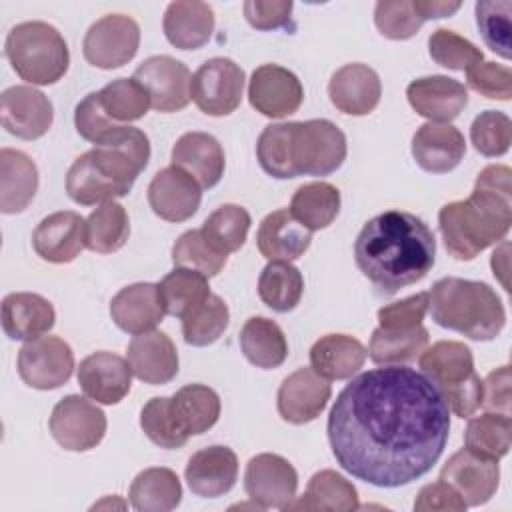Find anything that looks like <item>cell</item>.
Masks as SVG:
<instances>
[{
	"instance_id": "cell-1",
	"label": "cell",
	"mask_w": 512,
	"mask_h": 512,
	"mask_svg": "<svg viewBox=\"0 0 512 512\" xmlns=\"http://www.w3.org/2000/svg\"><path fill=\"white\" fill-rule=\"evenodd\" d=\"M326 430L342 470L376 488H400L440 460L450 436V408L422 370L388 364L344 386Z\"/></svg>"
},
{
	"instance_id": "cell-2",
	"label": "cell",
	"mask_w": 512,
	"mask_h": 512,
	"mask_svg": "<svg viewBox=\"0 0 512 512\" xmlns=\"http://www.w3.org/2000/svg\"><path fill=\"white\" fill-rule=\"evenodd\" d=\"M360 272L384 294L420 282L436 262V238L428 224L404 210L370 218L354 242Z\"/></svg>"
},
{
	"instance_id": "cell-3",
	"label": "cell",
	"mask_w": 512,
	"mask_h": 512,
	"mask_svg": "<svg viewBox=\"0 0 512 512\" xmlns=\"http://www.w3.org/2000/svg\"><path fill=\"white\" fill-rule=\"evenodd\" d=\"M444 246L456 260H472L506 238L512 226V170L486 166L466 200L448 202L438 212Z\"/></svg>"
},
{
	"instance_id": "cell-4",
	"label": "cell",
	"mask_w": 512,
	"mask_h": 512,
	"mask_svg": "<svg viewBox=\"0 0 512 512\" xmlns=\"http://www.w3.org/2000/svg\"><path fill=\"white\" fill-rule=\"evenodd\" d=\"M428 312L438 326L478 342L494 340L506 324V312L494 288L458 276L440 278L432 286Z\"/></svg>"
},
{
	"instance_id": "cell-5",
	"label": "cell",
	"mask_w": 512,
	"mask_h": 512,
	"mask_svg": "<svg viewBox=\"0 0 512 512\" xmlns=\"http://www.w3.org/2000/svg\"><path fill=\"white\" fill-rule=\"evenodd\" d=\"M4 52L12 70L32 86L58 82L70 64L64 36L42 20L22 22L10 28Z\"/></svg>"
},
{
	"instance_id": "cell-6",
	"label": "cell",
	"mask_w": 512,
	"mask_h": 512,
	"mask_svg": "<svg viewBox=\"0 0 512 512\" xmlns=\"http://www.w3.org/2000/svg\"><path fill=\"white\" fill-rule=\"evenodd\" d=\"M420 370L440 388L450 412L470 418L482 406V380L472 350L464 342L440 340L418 356Z\"/></svg>"
},
{
	"instance_id": "cell-7",
	"label": "cell",
	"mask_w": 512,
	"mask_h": 512,
	"mask_svg": "<svg viewBox=\"0 0 512 512\" xmlns=\"http://www.w3.org/2000/svg\"><path fill=\"white\" fill-rule=\"evenodd\" d=\"M346 152V136L334 122H292L290 158L296 176H328L344 164Z\"/></svg>"
},
{
	"instance_id": "cell-8",
	"label": "cell",
	"mask_w": 512,
	"mask_h": 512,
	"mask_svg": "<svg viewBox=\"0 0 512 512\" xmlns=\"http://www.w3.org/2000/svg\"><path fill=\"white\" fill-rule=\"evenodd\" d=\"M244 80V70L234 60L210 58L192 74L190 96L204 114L228 116L242 102Z\"/></svg>"
},
{
	"instance_id": "cell-9",
	"label": "cell",
	"mask_w": 512,
	"mask_h": 512,
	"mask_svg": "<svg viewBox=\"0 0 512 512\" xmlns=\"http://www.w3.org/2000/svg\"><path fill=\"white\" fill-rule=\"evenodd\" d=\"M52 438L70 452H86L96 448L106 434V414L88 400V396L68 394L52 410Z\"/></svg>"
},
{
	"instance_id": "cell-10",
	"label": "cell",
	"mask_w": 512,
	"mask_h": 512,
	"mask_svg": "<svg viewBox=\"0 0 512 512\" xmlns=\"http://www.w3.org/2000/svg\"><path fill=\"white\" fill-rule=\"evenodd\" d=\"M140 46V26L126 14H108L96 20L82 42L84 58L102 70L128 64Z\"/></svg>"
},
{
	"instance_id": "cell-11",
	"label": "cell",
	"mask_w": 512,
	"mask_h": 512,
	"mask_svg": "<svg viewBox=\"0 0 512 512\" xmlns=\"http://www.w3.org/2000/svg\"><path fill=\"white\" fill-rule=\"evenodd\" d=\"M74 370V352L58 336H38L28 340L18 352V374L22 382L36 390H54L66 384Z\"/></svg>"
},
{
	"instance_id": "cell-12",
	"label": "cell",
	"mask_w": 512,
	"mask_h": 512,
	"mask_svg": "<svg viewBox=\"0 0 512 512\" xmlns=\"http://www.w3.org/2000/svg\"><path fill=\"white\" fill-rule=\"evenodd\" d=\"M296 488L298 474L286 458L264 452L248 460L244 472V490L260 510H286L296 498Z\"/></svg>"
},
{
	"instance_id": "cell-13",
	"label": "cell",
	"mask_w": 512,
	"mask_h": 512,
	"mask_svg": "<svg viewBox=\"0 0 512 512\" xmlns=\"http://www.w3.org/2000/svg\"><path fill=\"white\" fill-rule=\"evenodd\" d=\"M144 86L150 96V106L156 112L170 114L186 108L192 100L190 84L192 74L180 60L158 54L146 58L132 76Z\"/></svg>"
},
{
	"instance_id": "cell-14",
	"label": "cell",
	"mask_w": 512,
	"mask_h": 512,
	"mask_svg": "<svg viewBox=\"0 0 512 512\" xmlns=\"http://www.w3.org/2000/svg\"><path fill=\"white\" fill-rule=\"evenodd\" d=\"M248 100L262 116L286 118L300 108L304 88L292 70L278 64H262L250 76Z\"/></svg>"
},
{
	"instance_id": "cell-15",
	"label": "cell",
	"mask_w": 512,
	"mask_h": 512,
	"mask_svg": "<svg viewBox=\"0 0 512 512\" xmlns=\"http://www.w3.org/2000/svg\"><path fill=\"white\" fill-rule=\"evenodd\" d=\"M0 120L8 134L36 140L50 130L54 108L48 96L34 86H10L0 96Z\"/></svg>"
},
{
	"instance_id": "cell-16",
	"label": "cell",
	"mask_w": 512,
	"mask_h": 512,
	"mask_svg": "<svg viewBox=\"0 0 512 512\" xmlns=\"http://www.w3.org/2000/svg\"><path fill=\"white\" fill-rule=\"evenodd\" d=\"M440 480L448 482L462 496L466 506H482L498 490L500 466L498 460L478 456L464 446L442 466Z\"/></svg>"
},
{
	"instance_id": "cell-17",
	"label": "cell",
	"mask_w": 512,
	"mask_h": 512,
	"mask_svg": "<svg viewBox=\"0 0 512 512\" xmlns=\"http://www.w3.org/2000/svg\"><path fill=\"white\" fill-rule=\"evenodd\" d=\"M330 396V380L320 376L312 366L298 368L288 374L278 388V414L290 424L312 422L322 414Z\"/></svg>"
},
{
	"instance_id": "cell-18",
	"label": "cell",
	"mask_w": 512,
	"mask_h": 512,
	"mask_svg": "<svg viewBox=\"0 0 512 512\" xmlns=\"http://www.w3.org/2000/svg\"><path fill=\"white\" fill-rule=\"evenodd\" d=\"M202 202V186L182 168L168 166L148 184V204L166 222L192 218Z\"/></svg>"
},
{
	"instance_id": "cell-19",
	"label": "cell",
	"mask_w": 512,
	"mask_h": 512,
	"mask_svg": "<svg viewBox=\"0 0 512 512\" xmlns=\"http://www.w3.org/2000/svg\"><path fill=\"white\" fill-rule=\"evenodd\" d=\"M32 246L42 260L68 264L86 248V220L72 210L48 214L32 232Z\"/></svg>"
},
{
	"instance_id": "cell-20",
	"label": "cell",
	"mask_w": 512,
	"mask_h": 512,
	"mask_svg": "<svg viewBox=\"0 0 512 512\" xmlns=\"http://www.w3.org/2000/svg\"><path fill=\"white\" fill-rule=\"evenodd\" d=\"M78 384L82 392L98 404H118L130 392L132 370L128 360L100 350L86 356L78 366Z\"/></svg>"
},
{
	"instance_id": "cell-21",
	"label": "cell",
	"mask_w": 512,
	"mask_h": 512,
	"mask_svg": "<svg viewBox=\"0 0 512 512\" xmlns=\"http://www.w3.org/2000/svg\"><path fill=\"white\" fill-rule=\"evenodd\" d=\"M184 478L192 494L200 498L224 496L238 480V458L228 446L202 448L190 456Z\"/></svg>"
},
{
	"instance_id": "cell-22",
	"label": "cell",
	"mask_w": 512,
	"mask_h": 512,
	"mask_svg": "<svg viewBox=\"0 0 512 512\" xmlns=\"http://www.w3.org/2000/svg\"><path fill=\"white\" fill-rule=\"evenodd\" d=\"M328 96L332 106L342 114L366 116L380 102V76L368 64H346L332 74L328 82Z\"/></svg>"
},
{
	"instance_id": "cell-23",
	"label": "cell",
	"mask_w": 512,
	"mask_h": 512,
	"mask_svg": "<svg viewBox=\"0 0 512 512\" xmlns=\"http://www.w3.org/2000/svg\"><path fill=\"white\" fill-rule=\"evenodd\" d=\"M126 360L132 374L144 384H168L178 374V350L160 330L136 334L128 344Z\"/></svg>"
},
{
	"instance_id": "cell-24",
	"label": "cell",
	"mask_w": 512,
	"mask_h": 512,
	"mask_svg": "<svg viewBox=\"0 0 512 512\" xmlns=\"http://www.w3.org/2000/svg\"><path fill=\"white\" fill-rule=\"evenodd\" d=\"M464 154L466 140L450 122H426L412 136V156L426 172L446 174L462 162Z\"/></svg>"
},
{
	"instance_id": "cell-25",
	"label": "cell",
	"mask_w": 512,
	"mask_h": 512,
	"mask_svg": "<svg viewBox=\"0 0 512 512\" xmlns=\"http://www.w3.org/2000/svg\"><path fill=\"white\" fill-rule=\"evenodd\" d=\"M406 96L416 114L430 122H450L468 104L466 86L442 74L412 80L406 88Z\"/></svg>"
},
{
	"instance_id": "cell-26",
	"label": "cell",
	"mask_w": 512,
	"mask_h": 512,
	"mask_svg": "<svg viewBox=\"0 0 512 512\" xmlns=\"http://www.w3.org/2000/svg\"><path fill=\"white\" fill-rule=\"evenodd\" d=\"M158 284L136 282L118 290L110 300V316L126 334H144L154 330L164 320Z\"/></svg>"
},
{
	"instance_id": "cell-27",
	"label": "cell",
	"mask_w": 512,
	"mask_h": 512,
	"mask_svg": "<svg viewBox=\"0 0 512 512\" xmlns=\"http://www.w3.org/2000/svg\"><path fill=\"white\" fill-rule=\"evenodd\" d=\"M172 166L188 172L202 188H214L226 168L220 142L206 132H186L172 148Z\"/></svg>"
},
{
	"instance_id": "cell-28",
	"label": "cell",
	"mask_w": 512,
	"mask_h": 512,
	"mask_svg": "<svg viewBox=\"0 0 512 512\" xmlns=\"http://www.w3.org/2000/svg\"><path fill=\"white\" fill-rule=\"evenodd\" d=\"M312 232L304 228L288 208H280L270 212L256 232V246L258 252L274 262H292L304 256V252L310 248Z\"/></svg>"
},
{
	"instance_id": "cell-29",
	"label": "cell",
	"mask_w": 512,
	"mask_h": 512,
	"mask_svg": "<svg viewBox=\"0 0 512 512\" xmlns=\"http://www.w3.org/2000/svg\"><path fill=\"white\" fill-rule=\"evenodd\" d=\"M54 306L34 292H12L2 300V330L10 340H34L52 330Z\"/></svg>"
},
{
	"instance_id": "cell-30",
	"label": "cell",
	"mask_w": 512,
	"mask_h": 512,
	"mask_svg": "<svg viewBox=\"0 0 512 512\" xmlns=\"http://www.w3.org/2000/svg\"><path fill=\"white\" fill-rule=\"evenodd\" d=\"M166 40L180 50L202 48L214 32V10L206 2H170L162 20Z\"/></svg>"
},
{
	"instance_id": "cell-31",
	"label": "cell",
	"mask_w": 512,
	"mask_h": 512,
	"mask_svg": "<svg viewBox=\"0 0 512 512\" xmlns=\"http://www.w3.org/2000/svg\"><path fill=\"white\" fill-rule=\"evenodd\" d=\"M38 190V168L34 160L12 148L0 150V210L18 214L28 208Z\"/></svg>"
},
{
	"instance_id": "cell-32",
	"label": "cell",
	"mask_w": 512,
	"mask_h": 512,
	"mask_svg": "<svg viewBox=\"0 0 512 512\" xmlns=\"http://www.w3.org/2000/svg\"><path fill=\"white\" fill-rule=\"evenodd\" d=\"M368 350L348 334H326L310 348V366L326 380H348L366 362Z\"/></svg>"
},
{
	"instance_id": "cell-33",
	"label": "cell",
	"mask_w": 512,
	"mask_h": 512,
	"mask_svg": "<svg viewBox=\"0 0 512 512\" xmlns=\"http://www.w3.org/2000/svg\"><path fill=\"white\" fill-rule=\"evenodd\" d=\"M170 416L184 436H198L210 430L220 418V398L204 384H186L170 396Z\"/></svg>"
},
{
	"instance_id": "cell-34",
	"label": "cell",
	"mask_w": 512,
	"mask_h": 512,
	"mask_svg": "<svg viewBox=\"0 0 512 512\" xmlns=\"http://www.w3.org/2000/svg\"><path fill=\"white\" fill-rule=\"evenodd\" d=\"M240 348L250 364L262 370H272L284 364L288 342L282 328L264 316H252L240 330Z\"/></svg>"
},
{
	"instance_id": "cell-35",
	"label": "cell",
	"mask_w": 512,
	"mask_h": 512,
	"mask_svg": "<svg viewBox=\"0 0 512 512\" xmlns=\"http://www.w3.org/2000/svg\"><path fill=\"white\" fill-rule=\"evenodd\" d=\"M358 508L360 504L354 484L334 470H320L308 480L306 492L298 500H292L286 510L350 512Z\"/></svg>"
},
{
	"instance_id": "cell-36",
	"label": "cell",
	"mask_w": 512,
	"mask_h": 512,
	"mask_svg": "<svg viewBox=\"0 0 512 512\" xmlns=\"http://www.w3.org/2000/svg\"><path fill=\"white\" fill-rule=\"evenodd\" d=\"M128 498L134 510L170 512L182 500V484L170 468H146L132 480Z\"/></svg>"
},
{
	"instance_id": "cell-37",
	"label": "cell",
	"mask_w": 512,
	"mask_h": 512,
	"mask_svg": "<svg viewBox=\"0 0 512 512\" xmlns=\"http://www.w3.org/2000/svg\"><path fill=\"white\" fill-rule=\"evenodd\" d=\"M288 210L310 232L328 228L340 212V192L330 182H308L294 192Z\"/></svg>"
},
{
	"instance_id": "cell-38",
	"label": "cell",
	"mask_w": 512,
	"mask_h": 512,
	"mask_svg": "<svg viewBox=\"0 0 512 512\" xmlns=\"http://www.w3.org/2000/svg\"><path fill=\"white\" fill-rule=\"evenodd\" d=\"M158 294L164 312L182 320L212 292L208 286V276L190 268L176 266L158 282Z\"/></svg>"
},
{
	"instance_id": "cell-39",
	"label": "cell",
	"mask_w": 512,
	"mask_h": 512,
	"mask_svg": "<svg viewBox=\"0 0 512 512\" xmlns=\"http://www.w3.org/2000/svg\"><path fill=\"white\" fill-rule=\"evenodd\" d=\"M258 294L260 300L274 312H290L298 306L304 294L302 272L290 262H268L258 278Z\"/></svg>"
},
{
	"instance_id": "cell-40",
	"label": "cell",
	"mask_w": 512,
	"mask_h": 512,
	"mask_svg": "<svg viewBox=\"0 0 512 512\" xmlns=\"http://www.w3.org/2000/svg\"><path fill=\"white\" fill-rule=\"evenodd\" d=\"M130 236L126 208L114 200L98 204L86 218V248L98 254L120 250Z\"/></svg>"
},
{
	"instance_id": "cell-41",
	"label": "cell",
	"mask_w": 512,
	"mask_h": 512,
	"mask_svg": "<svg viewBox=\"0 0 512 512\" xmlns=\"http://www.w3.org/2000/svg\"><path fill=\"white\" fill-rule=\"evenodd\" d=\"M428 330L420 324L410 330H388L378 326L368 344V356L374 364H406L428 346Z\"/></svg>"
},
{
	"instance_id": "cell-42",
	"label": "cell",
	"mask_w": 512,
	"mask_h": 512,
	"mask_svg": "<svg viewBox=\"0 0 512 512\" xmlns=\"http://www.w3.org/2000/svg\"><path fill=\"white\" fill-rule=\"evenodd\" d=\"M512 442V422L510 416L484 412L468 420L464 432V446L478 456L500 460L508 454Z\"/></svg>"
},
{
	"instance_id": "cell-43",
	"label": "cell",
	"mask_w": 512,
	"mask_h": 512,
	"mask_svg": "<svg viewBox=\"0 0 512 512\" xmlns=\"http://www.w3.org/2000/svg\"><path fill=\"white\" fill-rule=\"evenodd\" d=\"M98 94L104 112L116 124L140 120L152 108L148 92L134 78H116L98 90Z\"/></svg>"
},
{
	"instance_id": "cell-44",
	"label": "cell",
	"mask_w": 512,
	"mask_h": 512,
	"mask_svg": "<svg viewBox=\"0 0 512 512\" xmlns=\"http://www.w3.org/2000/svg\"><path fill=\"white\" fill-rule=\"evenodd\" d=\"M252 218L246 208L238 204L218 206L202 224L204 236L224 254L236 252L244 246Z\"/></svg>"
},
{
	"instance_id": "cell-45",
	"label": "cell",
	"mask_w": 512,
	"mask_h": 512,
	"mask_svg": "<svg viewBox=\"0 0 512 512\" xmlns=\"http://www.w3.org/2000/svg\"><path fill=\"white\" fill-rule=\"evenodd\" d=\"M230 312L226 302L210 294L200 306H196L186 318H182V336L190 346H210L228 328Z\"/></svg>"
},
{
	"instance_id": "cell-46",
	"label": "cell",
	"mask_w": 512,
	"mask_h": 512,
	"mask_svg": "<svg viewBox=\"0 0 512 512\" xmlns=\"http://www.w3.org/2000/svg\"><path fill=\"white\" fill-rule=\"evenodd\" d=\"M172 262L178 268H190L210 278L226 266L228 254L220 252L202 230H188L174 242Z\"/></svg>"
},
{
	"instance_id": "cell-47",
	"label": "cell",
	"mask_w": 512,
	"mask_h": 512,
	"mask_svg": "<svg viewBox=\"0 0 512 512\" xmlns=\"http://www.w3.org/2000/svg\"><path fill=\"white\" fill-rule=\"evenodd\" d=\"M290 136H292V122L270 124L262 130L256 142V158L266 174L272 178L288 180L296 178L290 158Z\"/></svg>"
},
{
	"instance_id": "cell-48",
	"label": "cell",
	"mask_w": 512,
	"mask_h": 512,
	"mask_svg": "<svg viewBox=\"0 0 512 512\" xmlns=\"http://www.w3.org/2000/svg\"><path fill=\"white\" fill-rule=\"evenodd\" d=\"M510 0H480L476 2V24L484 44L500 58L510 60Z\"/></svg>"
},
{
	"instance_id": "cell-49",
	"label": "cell",
	"mask_w": 512,
	"mask_h": 512,
	"mask_svg": "<svg viewBox=\"0 0 512 512\" xmlns=\"http://www.w3.org/2000/svg\"><path fill=\"white\" fill-rule=\"evenodd\" d=\"M428 52L436 64L448 70H470L484 60V54L476 44L448 28H438L430 34Z\"/></svg>"
},
{
	"instance_id": "cell-50",
	"label": "cell",
	"mask_w": 512,
	"mask_h": 512,
	"mask_svg": "<svg viewBox=\"0 0 512 512\" xmlns=\"http://www.w3.org/2000/svg\"><path fill=\"white\" fill-rule=\"evenodd\" d=\"M470 140L486 158L504 156L512 144V122L504 112L484 110L470 126Z\"/></svg>"
},
{
	"instance_id": "cell-51",
	"label": "cell",
	"mask_w": 512,
	"mask_h": 512,
	"mask_svg": "<svg viewBox=\"0 0 512 512\" xmlns=\"http://www.w3.org/2000/svg\"><path fill=\"white\" fill-rule=\"evenodd\" d=\"M374 24L390 40H408L424 24L414 0H382L374 8Z\"/></svg>"
},
{
	"instance_id": "cell-52",
	"label": "cell",
	"mask_w": 512,
	"mask_h": 512,
	"mask_svg": "<svg viewBox=\"0 0 512 512\" xmlns=\"http://www.w3.org/2000/svg\"><path fill=\"white\" fill-rule=\"evenodd\" d=\"M170 398L168 396H156L150 398L140 412V426L144 430V434L148 436L150 442H154L160 448L166 450H174V448H182L188 442V436H184L172 416H170V408H168Z\"/></svg>"
},
{
	"instance_id": "cell-53",
	"label": "cell",
	"mask_w": 512,
	"mask_h": 512,
	"mask_svg": "<svg viewBox=\"0 0 512 512\" xmlns=\"http://www.w3.org/2000/svg\"><path fill=\"white\" fill-rule=\"evenodd\" d=\"M74 126L84 140H88L96 146L102 140H106L122 124H116L114 120H110L102 108L100 94L90 92L78 102V106L74 110Z\"/></svg>"
},
{
	"instance_id": "cell-54",
	"label": "cell",
	"mask_w": 512,
	"mask_h": 512,
	"mask_svg": "<svg viewBox=\"0 0 512 512\" xmlns=\"http://www.w3.org/2000/svg\"><path fill=\"white\" fill-rule=\"evenodd\" d=\"M468 86L490 98V100H510L512 98V72L508 66L496 62H480L466 70Z\"/></svg>"
},
{
	"instance_id": "cell-55",
	"label": "cell",
	"mask_w": 512,
	"mask_h": 512,
	"mask_svg": "<svg viewBox=\"0 0 512 512\" xmlns=\"http://www.w3.org/2000/svg\"><path fill=\"white\" fill-rule=\"evenodd\" d=\"M428 312V292L408 296L378 310V322L388 330H410L422 324Z\"/></svg>"
},
{
	"instance_id": "cell-56",
	"label": "cell",
	"mask_w": 512,
	"mask_h": 512,
	"mask_svg": "<svg viewBox=\"0 0 512 512\" xmlns=\"http://www.w3.org/2000/svg\"><path fill=\"white\" fill-rule=\"evenodd\" d=\"M292 8L290 0H246L244 16L256 30H276L288 26Z\"/></svg>"
},
{
	"instance_id": "cell-57",
	"label": "cell",
	"mask_w": 512,
	"mask_h": 512,
	"mask_svg": "<svg viewBox=\"0 0 512 512\" xmlns=\"http://www.w3.org/2000/svg\"><path fill=\"white\" fill-rule=\"evenodd\" d=\"M464 508L466 502L462 496L444 480L426 484L414 500L416 512H460Z\"/></svg>"
},
{
	"instance_id": "cell-58",
	"label": "cell",
	"mask_w": 512,
	"mask_h": 512,
	"mask_svg": "<svg viewBox=\"0 0 512 512\" xmlns=\"http://www.w3.org/2000/svg\"><path fill=\"white\" fill-rule=\"evenodd\" d=\"M482 406L488 412L510 416V366L504 364L492 370L482 380Z\"/></svg>"
},
{
	"instance_id": "cell-59",
	"label": "cell",
	"mask_w": 512,
	"mask_h": 512,
	"mask_svg": "<svg viewBox=\"0 0 512 512\" xmlns=\"http://www.w3.org/2000/svg\"><path fill=\"white\" fill-rule=\"evenodd\" d=\"M414 4L420 16L424 18V22L452 16L462 6V2H444V0H414Z\"/></svg>"
},
{
	"instance_id": "cell-60",
	"label": "cell",
	"mask_w": 512,
	"mask_h": 512,
	"mask_svg": "<svg viewBox=\"0 0 512 512\" xmlns=\"http://www.w3.org/2000/svg\"><path fill=\"white\" fill-rule=\"evenodd\" d=\"M508 250H510V244H508V242H502L500 248H496L494 254H492V258H490L494 276L500 280V284L504 286V290H510V288H508Z\"/></svg>"
}]
</instances>
